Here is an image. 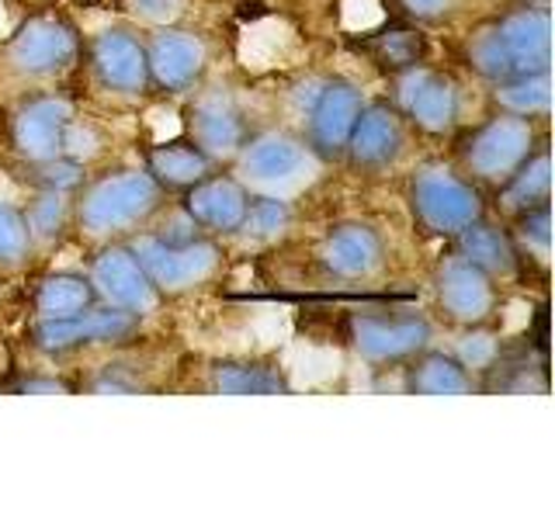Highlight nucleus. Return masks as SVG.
Masks as SVG:
<instances>
[{
	"label": "nucleus",
	"instance_id": "b1692460",
	"mask_svg": "<svg viewBox=\"0 0 555 520\" xmlns=\"http://www.w3.org/2000/svg\"><path fill=\"white\" fill-rule=\"evenodd\" d=\"M208 386L219 395H278L288 392L282 364L260 358H219L208 368Z\"/></svg>",
	"mask_w": 555,
	"mask_h": 520
},
{
	"label": "nucleus",
	"instance_id": "9d476101",
	"mask_svg": "<svg viewBox=\"0 0 555 520\" xmlns=\"http://www.w3.org/2000/svg\"><path fill=\"white\" fill-rule=\"evenodd\" d=\"M87 74L115 101H135L150 94L146 39L129 25H108L83 42Z\"/></svg>",
	"mask_w": 555,
	"mask_h": 520
},
{
	"label": "nucleus",
	"instance_id": "dca6fc26",
	"mask_svg": "<svg viewBox=\"0 0 555 520\" xmlns=\"http://www.w3.org/2000/svg\"><path fill=\"white\" fill-rule=\"evenodd\" d=\"M410 146V126L392 101H364L344 150V164L361 178H378L399 167Z\"/></svg>",
	"mask_w": 555,
	"mask_h": 520
},
{
	"label": "nucleus",
	"instance_id": "423d86ee",
	"mask_svg": "<svg viewBox=\"0 0 555 520\" xmlns=\"http://www.w3.org/2000/svg\"><path fill=\"white\" fill-rule=\"evenodd\" d=\"M406 205L416 230L438 239H455L465 225L486 216L482 191L448 164H421L406 181Z\"/></svg>",
	"mask_w": 555,
	"mask_h": 520
},
{
	"label": "nucleus",
	"instance_id": "aec40b11",
	"mask_svg": "<svg viewBox=\"0 0 555 520\" xmlns=\"http://www.w3.org/2000/svg\"><path fill=\"white\" fill-rule=\"evenodd\" d=\"M250 191L233 173H208L181 195V212L205 236H233L240 233L243 212H247Z\"/></svg>",
	"mask_w": 555,
	"mask_h": 520
},
{
	"label": "nucleus",
	"instance_id": "39448f33",
	"mask_svg": "<svg viewBox=\"0 0 555 520\" xmlns=\"http://www.w3.org/2000/svg\"><path fill=\"white\" fill-rule=\"evenodd\" d=\"M542 126L545 121L511 115V112H496L490 118H482L479 126H473L459 139V146H455L459 170L476 187L496 191L538 146L545 143Z\"/></svg>",
	"mask_w": 555,
	"mask_h": 520
},
{
	"label": "nucleus",
	"instance_id": "9b49d317",
	"mask_svg": "<svg viewBox=\"0 0 555 520\" xmlns=\"http://www.w3.org/2000/svg\"><path fill=\"white\" fill-rule=\"evenodd\" d=\"M430 288H434V306H438V312L459 329L486 326L496 316L500 282L493 274H486L482 268H476L473 260L462 257L459 250L438 257V264L430 271Z\"/></svg>",
	"mask_w": 555,
	"mask_h": 520
},
{
	"label": "nucleus",
	"instance_id": "2eb2a0df",
	"mask_svg": "<svg viewBox=\"0 0 555 520\" xmlns=\"http://www.w3.org/2000/svg\"><path fill=\"white\" fill-rule=\"evenodd\" d=\"M434 340V326L424 312H358L351 320L354 354L372 368H396L406 364Z\"/></svg>",
	"mask_w": 555,
	"mask_h": 520
},
{
	"label": "nucleus",
	"instance_id": "20e7f679",
	"mask_svg": "<svg viewBox=\"0 0 555 520\" xmlns=\"http://www.w3.org/2000/svg\"><path fill=\"white\" fill-rule=\"evenodd\" d=\"M132 253L150 274L153 288L160 299H181V295H195L219 282L225 268V250L216 243V236H167V233H135L129 239Z\"/></svg>",
	"mask_w": 555,
	"mask_h": 520
},
{
	"label": "nucleus",
	"instance_id": "f3484780",
	"mask_svg": "<svg viewBox=\"0 0 555 520\" xmlns=\"http://www.w3.org/2000/svg\"><path fill=\"white\" fill-rule=\"evenodd\" d=\"M184 135L216 167L233 164L240 146L247 143V115L225 87H198L184 108Z\"/></svg>",
	"mask_w": 555,
	"mask_h": 520
},
{
	"label": "nucleus",
	"instance_id": "bb28decb",
	"mask_svg": "<svg viewBox=\"0 0 555 520\" xmlns=\"http://www.w3.org/2000/svg\"><path fill=\"white\" fill-rule=\"evenodd\" d=\"M490 87H493L496 112L525 115V118H534V121H545L552 115V69L511 77V80H500V83H490Z\"/></svg>",
	"mask_w": 555,
	"mask_h": 520
},
{
	"label": "nucleus",
	"instance_id": "ddd939ff",
	"mask_svg": "<svg viewBox=\"0 0 555 520\" xmlns=\"http://www.w3.org/2000/svg\"><path fill=\"white\" fill-rule=\"evenodd\" d=\"M150 87L167 98H184L198 91L212 66V49L205 35L181 25H156L146 35Z\"/></svg>",
	"mask_w": 555,
	"mask_h": 520
},
{
	"label": "nucleus",
	"instance_id": "4468645a",
	"mask_svg": "<svg viewBox=\"0 0 555 520\" xmlns=\"http://www.w3.org/2000/svg\"><path fill=\"white\" fill-rule=\"evenodd\" d=\"M392 104L406 118V126L424 135H448L462 118V87L459 80L434 66H416L392 77Z\"/></svg>",
	"mask_w": 555,
	"mask_h": 520
},
{
	"label": "nucleus",
	"instance_id": "7c9ffc66",
	"mask_svg": "<svg viewBox=\"0 0 555 520\" xmlns=\"http://www.w3.org/2000/svg\"><path fill=\"white\" fill-rule=\"evenodd\" d=\"M511 236L520 253H531L534 260H548L552 253V205L538 202L531 208H520L511 216Z\"/></svg>",
	"mask_w": 555,
	"mask_h": 520
},
{
	"label": "nucleus",
	"instance_id": "c756f323",
	"mask_svg": "<svg viewBox=\"0 0 555 520\" xmlns=\"http://www.w3.org/2000/svg\"><path fill=\"white\" fill-rule=\"evenodd\" d=\"M292 225V205L278 195H254L250 191V202H247V212H243L240 222V233L247 239L257 243H271L278 239Z\"/></svg>",
	"mask_w": 555,
	"mask_h": 520
},
{
	"label": "nucleus",
	"instance_id": "a878e982",
	"mask_svg": "<svg viewBox=\"0 0 555 520\" xmlns=\"http://www.w3.org/2000/svg\"><path fill=\"white\" fill-rule=\"evenodd\" d=\"M364 52H369L372 63L386 69L389 77H399V74H406V69L424 66V60H427V35L416 25L382 28V31L372 35L369 42H364Z\"/></svg>",
	"mask_w": 555,
	"mask_h": 520
},
{
	"label": "nucleus",
	"instance_id": "6ab92c4d",
	"mask_svg": "<svg viewBox=\"0 0 555 520\" xmlns=\"http://www.w3.org/2000/svg\"><path fill=\"white\" fill-rule=\"evenodd\" d=\"M386 239L372 222L344 219L330 225L320 243V264L340 282H369L386 268Z\"/></svg>",
	"mask_w": 555,
	"mask_h": 520
},
{
	"label": "nucleus",
	"instance_id": "1a4fd4ad",
	"mask_svg": "<svg viewBox=\"0 0 555 520\" xmlns=\"http://www.w3.org/2000/svg\"><path fill=\"white\" fill-rule=\"evenodd\" d=\"M77 126V104L60 91H35L14 104L8 118V143L17 164H46L69 153Z\"/></svg>",
	"mask_w": 555,
	"mask_h": 520
},
{
	"label": "nucleus",
	"instance_id": "4be33fe9",
	"mask_svg": "<svg viewBox=\"0 0 555 520\" xmlns=\"http://www.w3.org/2000/svg\"><path fill=\"white\" fill-rule=\"evenodd\" d=\"M143 170L167 191V195H170V191L184 195L191 184H198L202 178H208V173L216 170V164L208 160V156L184 135V139H170V143L150 146Z\"/></svg>",
	"mask_w": 555,
	"mask_h": 520
},
{
	"label": "nucleus",
	"instance_id": "0eeeda50",
	"mask_svg": "<svg viewBox=\"0 0 555 520\" xmlns=\"http://www.w3.org/2000/svg\"><path fill=\"white\" fill-rule=\"evenodd\" d=\"M233 178L257 195H278L285 198V191L299 187L312 178V170L323 167L306 139L288 129H264L250 132L247 143L233 156Z\"/></svg>",
	"mask_w": 555,
	"mask_h": 520
},
{
	"label": "nucleus",
	"instance_id": "e433bc0d",
	"mask_svg": "<svg viewBox=\"0 0 555 520\" xmlns=\"http://www.w3.org/2000/svg\"><path fill=\"white\" fill-rule=\"evenodd\" d=\"M17 392H66V381L60 378H22Z\"/></svg>",
	"mask_w": 555,
	"mask_h": 520
},
{
	"label": "nucleus",
	"instance_id": "72a5a7b5",
	"mask_svg": "<svg viewBox=\"0 0 555 520\" xmlns=\"http://www.w3.org/2000/svg\"><path fill=\"white\" fill-rule=\"evenodd\" d=\"M389 4L406 25L427 28V25H444L462 8V0H389Z\"/></svg>",
	"mask_w": 555,
	"mask_h": 520
},
{
	"label": "nucleus",
	"instance_id": "5701e85b",
	"mask_svg": "<svg viewBox=\"0 0 555 520\" xmlns=\"http://www.w3.org/2000/svg\"><path fill=\"white\" fill-rule=\"evenodd\" d=\"M403 389L410 395H468L476 389V378L455 354L427 347V351L406 361Z\"/></svg>",
	"mask_w": 555,
	"mask_h": 520
},
{
	"label": "nucleus",
	"instance_id": "7ed1b4c3",
	"mask_svg": "<svg viewBox=\"0 0 555 520\" xmlns=\"http://www.w3.org/2000/svg\"><path fill=\"white\" fill-rule=\"evenodd\" d=\"M83 60V35L66 14H31L0 46V69L17 83H56Z\"/></svg>",
	"mask_w": 555,
	"mask_h": 520
},
{
	"label": "nucleus",
	"instance_id": "393cba45",
	"mask_svg": "<svg viewBox=\"0 0 555 520\" xmlns=\"http://www.w3.org/2000/svg\"><path fill=\"white\" fill-rule=\"evenodd\" d=\"M35 320H66L98 306V291L87 271H52L31 295Z\"/></svg>",
	"mask_w": 555,
	"mask_h": 520
},
{
	"label": "nucleus",
	"instance_id": "412c9836",
	"mask_svg": "<svg viewBox=\"0 0 555 520\" xmlns=\"http://www.w3.org/2000/svg\"><path fill=\"white\" fill-rule=\"evenodd\" d=\"M455 250L473 260L476 268H482L486 274H493L496 282H507L520 268V250L511 230H503V225L490 222L486 216L476 219L473 225H465L455 236Z\"/></svg>",
	"mask_w": 555,
	"mask_h": 520
},
{
	"label": "nucleus",
	"instance_id": "2f4dec72",
	"mask_svg": "<svg viewBox=\"0 0 555 520\" xmlns=\"http://www.w3.org/2000/svg\"><path fill=\"white\" fill-rule=\"evenodd\" d=\"M31 253H35V243L28 233L25 212L0 198V271L25 268Z\"/></svg>",
	"mask_w": 555,
	"mask_h": 520
},
{
	"label": "nucleus",
	"instance_id": "6e6552de",
	"mask_svg": "<svg viewBox=\"0 0 555 520\" xmlns=\"http://www.w3.org/2000/svg\"><path fill=\"white\" fill-rule=\"evenodd\" d=\"M143 334V316L98 302L94 309L66 320H35L28 326V343L42 358H69L91 347H121Z\"/></svg>",
	"mask_w": 555,
	"mask_h": 520
},
{
	"label": "nucleus",
	"instance_id": "f03ea898",
	"mask_svg": "<svg viewBox=\"0 0 555 520\" xmlns=\"http://www.w3.org/2000/svg\"><path fill=\"white\" fill-rule=\"evenodd\" d=\"M167 191L143 167H115L74 191V233L87 243L132 239L160 216Z\"/></svg>",
	"mask_w": 555,
	"mask_h": 520
},
{
	"label": "nucleus",
	"instance_id": "f704fd0d",
	"mask_svg": "<svg viewBox=\"0 0 555 520\" xmlns=\"http://www.w3.org/2000/svg\"><path fill=\"white\" fill-rule=\"evenodd\" d=\"M455 358L465 364L468 372H490L493 368V358H496V340L490 334H482V326H473L462 337Z\"/></svg>",
	"mask_w": 555,
	"mask_h": 520
},
{
	"label": "nucleus",
	"instance_id": "cd10ccee",
	"mask_svg": "<svg viewBox=\"0 0 555 520\" xmlns=\"http://www.w3.org/2000/svg\"><path fill=\"white\" fill-rule=\"evenodd\" d=\"M503 208L514 216L520 208H531L538 202H548L552 195V164H548V146L542 143L525 164H520L507 181L496 187Z\"/></svg>",
	"mask_w": 555,
	"mask_h": 520
},
{
	"label": "nucleus",
	"instance_id": "473e14b6",
	"mask_svg": "<svg viewBox=\"0 0 555 520\" xmlns=\"http://www.w3.org/2000/svg\"><path fill=\"white\" fill-rule=\"evenodd\" d=\"M22 167V178L25 184H31L35 191H66V195H74V191L87 181V167L74 156H56V160H46V164H17Z\"/></svg>",
	"mask_w": 555,
	"mask_h": 520
},
{
	"label": "nucleus",
	"instance_id": "a211bd4d",
	"mask_svg": "<svg viewBox=\"0 0 555 520\" xmlns=\"http://www.w3.org/2000/svg\"><path fill=\"white\" fill-rule=\"evenodd\" d=\"M87 277L98 291V302L135 312V316H150L164 302L150 274L139 264V257L132 253L129 239L98 243L91 264H87Z\"/></svg>",
	"mask_w": 555,
	"mask_h": 520
},
{
	"label": "nucleus",
	"instance_id": "c9c22d12",
	"mask_svg": "<svg viewBox=\"0 0 555 520\" xmlns=\"http://www.w3.org/2000/svg\"><path fill=\"white\" fill-rule=\"evenodd\" d=\"M139 22H146L150 28L156 25H178L184 14V0H126Z\"/></svg>",
	"mask_w": 555,
	"mask_h": 520
},
{
	"label": "nucleus",
	"instance_id": "c85d7f7f",
	"mask_svg": "<svg viewBox=\"0 0 555 520\" xmlns=\"http://www.w3.org/2000/svg\"><path fill=\"white\" fill-rule=\"evenodd\" d=\"M22 212L35 250L52 247L66 236V230H74V195H66V191H35V198Z\"/></svg>",
	"mask_w": 555,
	"mask_h": 520
},
{
	"label": "nucleus",
	"instance_id": "f8f14e48",
	"mask_svg": "<svg viewBox=\"0 0 555 520\" xmlns=\"http://www.w3.org/2000/svg\"><path fill=\"white\" fill-rule=\"evenodd\" d=\"M364 91L347 77H326L317 83L306 115H302V139L320 164H340L347 139H351L354 121L364 108Z\"/></svg>",
	"mask_w": 555,
	"mask_h": 520
},
{
	"label": "nucleus",
	"instance_id": "f257e3e1",
	"mask_svg": "<svg viewBox=\"0 0 555 520\" xmlns=\"http://www.w3.org/2000/svg\"><path fill=\"white\" fill-rule=\"evenodd\" d=\"M462 63L486 83L552 69L548 0H511L465 35Z\"/></svg>",
	"mask_w": 555,
	"mask_h": 520
}]
</instances>
